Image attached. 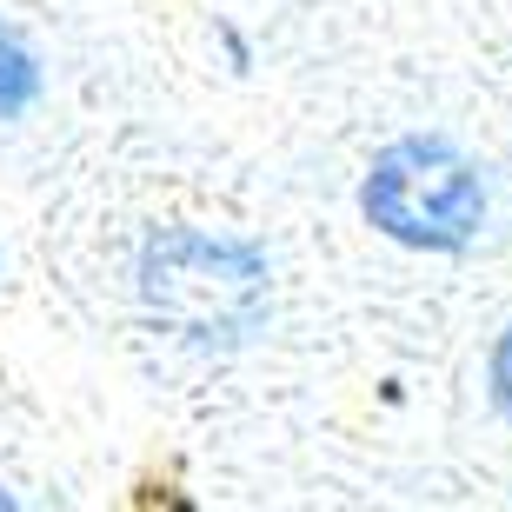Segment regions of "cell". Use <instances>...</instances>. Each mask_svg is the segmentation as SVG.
I'll return each mask as SVG.
<instances>
[{
	"label": "cell",
	"mask_w": 512,
	"mask_h": 512,
	"mask_svg": "<svg viewBox=\"0 0 512 512\" xmlns=\"http://www.w3.org/2000/svg\"><path fill=\"white\" fill-rule=\"evenodd\" d=\"M40 87H47L40 54L27 47V34H20V27H7V20H0V120H20L40 100Z\"/></svg>",
	"instance_id": "3957f363"
},
{
	"label": "cell",
	"mask_w": 512,
	"mask_h": 512,
	"mask_svg": "<svg viewBox=\"0 0 512 512\" xmlns=\"http://www.w3.org/2000/svg\"><path fill=\"white\" fill-rule=\"evenodd\" d=\"M360 213L386 240L419 253H466L486 233V173L439 133H406L373 153Z\"/></svg>",
	"instance_id": "7a4b0ae2"
},
{
	"label": "cell",
	"mask_w": 512,
	"mask_h": 512,
	"mask_svg": "<svg viewBox=\"0 0 512 512\" xmlns=\"http://www.w3.org/2000/svg\"><path fill=\"white\" fill-rule=\"evenodd\" d=\"M140 300L173 340L247 346L266 320V260L233 233L167 227L140 247Z\"/></svg>",
	"instance_id": "6da1fadb"
},
{
	"label": "cell",
	"mask_w": 512,
	"mask_h": 512,
	"mask_svg": "<svg viewBox=\"0 0 512 512\" xmlns=\"http://www.w3.org/2000/svg\"><path fill=\"white\" fill-rule=\"evenodd\" d=\"M0 512H20V499H14V493H7V486H0Z\"/></svg>",
	"instance_id": "5b68a950"
},
{
	"label": "cell",
	"mask_w": 512,
	"mask_h": 512,
	"mask_svg": "<svg viewBox=\"0 0 512 512\" xmlns=\"http://www.w3.org/2000/svg\"><path fill=\"white\" fill-rule=\"evenodd\" d=\"M486 380H493V406L512 419V326L499 333V346H493V360H486Z\"/></svg>",
	"instance_id": "277c9868"
}]
</instances>
